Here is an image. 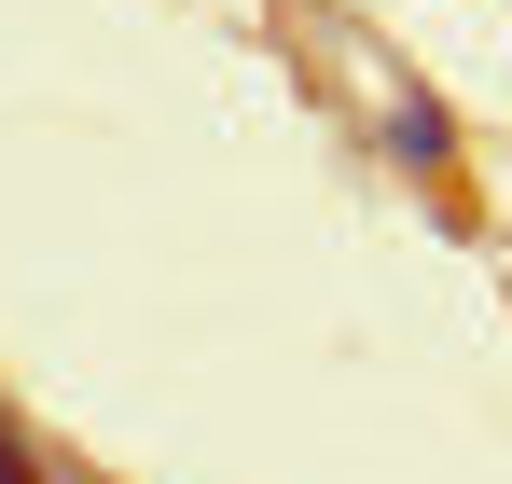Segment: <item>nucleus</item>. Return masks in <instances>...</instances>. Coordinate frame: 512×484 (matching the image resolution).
<instances>
[{
  "mask_svg": "<svg viewBox=\"0 0 512 484\" xmlns=\"http://www.w3.org/2000/svg\"><path fill=\"white\" fill-rule=\"evenodd\" d=\"M388 153H402V166H443V153H457V125H443V97H416V83L388 97Z\"/></svg>",
  "mask_w": 512,
  "mask_h": 484,
  "instance_id": "obj_1",
  "label": "nucleus"
},
{
  "mask_svg": "<svg viewBox=\"0 0 512 484\" xmlns=\"http://www.w3.org/2000/svg\"><path fill=\"white\" fill-rule=\"evenodd\" d=\"M0 484H28V457H14V443H0Z\"/></svg>",
  "mask_w": 512,
  "mask_h": 484,
  "instance_id": "obj_2",
  "label": "nucleus"
}]
</instances>
